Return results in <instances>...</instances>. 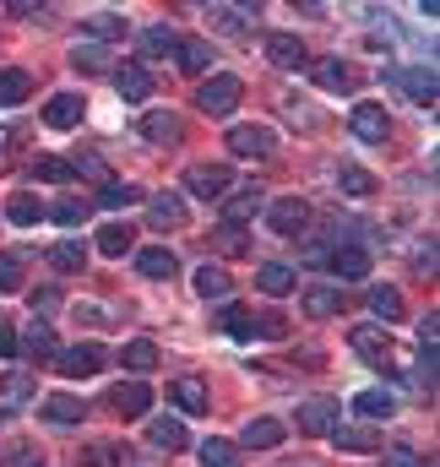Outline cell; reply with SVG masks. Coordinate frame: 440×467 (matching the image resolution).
Wrapping results in <instances>:
<instances>
[{"label": "cell", "mask_w": 440, "mask_h": 467, "mask_svg": "<svg viewBox=\"0 0 440 467\" xmlns=\"http://www.w3.org/2000/svg\"><path fill=\"white\" fill-rule=\"evenodd\" d=\"M239 99H245V82H239V77H228V71L207 77V82L196 88V109H202V115H213V119L234 115V109H239Z\"/></svg>", "instance_id": "cell-1"}, {"label": "cell", "mask_w": 440, "mask_h": 467, "mask_svg": "<svg viewBox=\"0 0 440 467\" xmlns=\"http://www.w3.org/2000/svg\"><path fill=\"white\" fill-rule=\"evenodd\" d=\"M66 380H88V375H99L104 364H110V348L104 343H71V348H60L55 358H49Z\"/></svg>", "instance_id": "cell-2"}, {"label": "cell", "mask_w": 440, "mask_h": 467, "mask_svg": "<svg viewBox=\"0 0 440 467\" xmlns=\"http://www.w3.org/2000/svg\"><path fill=\"white\" fill-rule=\"evenodd\" d=\"M223 141H228L234 158H272V152H278V130H272V125H250V119L234 125Z\"/></svg>", "instance_id": "cell-3"}, {"label": "cell", "mask_w": 440, "mask_h": 467, "mask_svg": "<svg viewBox=\"0 0 440 467\" xmlns=\"http://www.w3.org/2000/svg\"><path fill=\"white\" fill-rule=\"evenodd\" d=\"M185 191L202 196V202H223V196H234V169L228 163H196L185 174Z\"/></svg>", "instance_id": "cell-4"}, {"label": "cell", "mask_w": 440, "mask_h": 467, "mask_svg": "<svg viewBox=\"0 0 440 467\" xmlns=\"http://www.w3.org/2000/svg\"><path fill=\"white\" fill-rule=\"evenodd\" d=\"M348 348L359 353L364 364H375V369H392V364H397V348H392V337H386L381 327H353V332H348Z\"/></svg>", "instance_id": "cell-5"}, {"label": "cell", "mask_w": 440, "mask_h": 467, "mask_svg": "<svg viewBox=\"0 0 440 467\" xmlns=\"http://www.w3.org/2000/svg\"><path fill=\"white\" fill-rule=\"evenodd\" d=\"M348 136L364 141V147H381V141L392 136V119H386L381 104H353V115H348Z\"/></svg>", "instance_id": "cell-6"}, {"label": "cell", "mask_w": 440, "mask_h": 467, "mask_svg": "<svg viewBox=\"0 0 440 467\" xmlns=\"http://www.w3.org/2000/svg\"><path fill=\"white\" fill-rule=\"evenodd\" d=\"M267 229L283 234V239H299V234L310 229V207H305L299 196H283V202L267 207Z\"/></svg>", "instance_id": "cell-7"}, {"label": "cell", "mask_w": 440, "mask_h": 467, "mask_svg": "<svg viewBox=\"0 0 440 467\" xmlns=\"http://www.w3.org/2000/svg\"><path fill=\"white\" fill-rule=\"evenodd\" d=\"M342 424V402L337 397H310L305 408H299V430L305 435H321V441H331V430Z\"/></svg>", "instance_id": "cell-8"}, {"label": "cell", "mask_w": 440, "mask_h": 467, "mask_svg": "<svg viewBox=\"0 0 440 467\" xmlns=\"http://www.w3.org/2000/svg\"><path fill=\"white\" fill-rule=\"evenodd\" d=\"M321 266L337 272L342 283H364V277H370V255H364V244H353V239H348V244H331Z\"/></svg>", "instance_id": "cell-9"}, {"label": "cell", "mask_w": 440, "mask_h": 467, "mask_svg": "<svg viewBox=\"0 0 440 467\" xmlns=\"http://www.w3.org/2000/svg\"><path fill=\"white\" fill-rule=\"evenodd\" d=\"M207 22H213V33L239 38V33H250L261 22V5H250V0H239V5H207Z\"/></svg>", "instance_id": "cell-10"}, {"label": "cell", "mask_w": 440, "mask_h": 467, "mask_svg": "<svg viewBox=\"0 0 440 467\" xmlns=\"http://www.w3.org/2000/svg\"><path fill=\"white\" fill-rule=\"evenodd\" d=\"M16 348H22V358H33V364H49V358L60 353V343H55V327L33 316V321H27V332L16 337Z\"/></svg>", "instance_id": "cell-11"}, {"label": "cell", "mask_w": 440, "mask_h": 467, "mask_svg": "<svg viewBox=\"0 0 440 467\" xmlns=\"http://www.w3.org/2000/svg\"><path fill=\"white\" fill-rule=\"evenodd\" d=\"M267 60H272L278 71H305V66H310L305 44H299L294 33H267Z\"/></svg>", "instance_id": "cell-12"}, {"label": "cell", "mask_w": 440, "mask_h": 467, "mask_svg": "<svg viewBox=\"0 0 440 467\" xmlns=\"http://www.w3.org/2000/svg\"><path fill=\"white\" fill-rule=\"evenodd\" d=\"M114 93H120L125 104H147V99H152V77H147V66H141V60H125V66L114 71Z\"/></svg>", "instance_id": "cell-13"}, {"label": "cell", "mask_w": 440, "mask_h": 467, "mask_svg": "<svg viewBox=\"0 0 440 467\" xmlns=\"http://www.w3.org/2000/svg\"><path fill=\"white\" fill-rule=\"evenodd\" d=\"M82 115H88V99L82 93H55L44 104V125L49 130H71V125H82Z\"/></svg>", "instance_id": "cell-14"}, {"label": "cell", "mask_w": 440, "mask_h": 467, "mask_svg": "<svg viewBox=\"0 0 440 467\" xmlns=\"http://www.w3.org/2000/svg\"><path fill=\"white\" fill-rule=\"evenodd\" d=\"M136 55H141V60H169V55H180V33L163 27V22H152V27H141Z\"/></svg>", "instance_id": "cell-15"}, {"label": "cell", "mask_w": 440, "mask_h": 467, "mask_svg": "<svg viewBox=\"0 0 440 467\" xmlns=\"http://www.w3.org/2000/svg\"><path fill=\"white\" fill-rule=\"evenodd\" d=\"M169 402H174L180 413H191V419L213 408V397H207V386H202L196 375H180V380H169Z\"/></svg>", "instance_id": "cell-16"}, {"label": "cell", "mask_w": 440, "mask_h": 467, "mask_svg": "<svg viewBox=\"0 0 440 467\" xmlns=\"http://www.w3.org/2000/svg\"><path fill=\"white\" fill-rule=\"evenodd\" d=\"M147 229H158V234H169V229H185V196H152L147 202Z\"/></svg>", "instance_id": "cell-17"}, {"label": "cell", "mask_w": 440, "mask_h": 467, "mask_svg": "<svg viewBox=\"0 0 440 467\" xmlns=\"http://www.w3.org/2000/svg\"><path fill=\"white\" fill-rule=\"evenodd\" d=\"M110 408L120 413V419H141L147 408H152V391L141 386V380H120L110 391Z\"/></svg>", "instance_id": "cell-18"}, {"label": "cell", "mask_w": 440, "mask_h": 467, "mask_svg": "<svg viewBox=\"0 0 440 467\" xmlns=\"http://www.w3.org/2000/svg\"><path fill=\"white\" fill-rule=\"evenodd\" d=\"M386 82L403 88L414 104H435V71L430 66H419V71H386Z\"/></svg>", "instance_id": "cell-19"}, {"label": "cell", "mask_w": 440, "mask_h": 467, "mask_svg": "<svg viewBox=\"0 0 440 467\" xmlns=\"http://www.w3.org/2000/svg\"><path fill=\"white\" fill-rule=\"evenodd\" d=\"M364 310L381 321V327H392V321H403V288H392V283H375L370 294H364Z\"/></svg>", "instance_id": "cell-20"}, {"label": "cell", "mask_w": 440, "mask_h": 467, "mask_svg": "<svg viewBox=\"0 0 440 467\" xmlns=\"http://www.w3.org/2000/svg\"><path fill=\"white\" fill-rule=\"evenodd\" d=\"M147 446L174 457V451H185V446H191V435H185V424H180V419H169V413H163V419H152V424H147Z\"/></svg>", "instance_id": "cell-21"}, {"label": "cell", "mask_w": 440, "mask_h": 467, "mask_svg": "<svg viewBox=\"0 0 440 467\" xmlns=\"http://www.w3.org/2000/svg\"><path fill=\"white\" fill-rule=\"evenodd\" d=\"M294 283H299V277H294V266H288V261H261V266H256V288H261V294H272V299H283Z\"/></svg>", "instance_id": "cell-22"}, {"label": "cell", "mask_w": 440, "mask_h": 467, "mask_svg": "<svg viewBox=\"0 0 440 467\" xmlns=\"http://www.w3.org/2000/svg\"><path fill=\"white\" fill-rule=\"evenodd\" d=\"M114 358H120L131 375H147V369H158V358H163V353H158V343H152V337H131L125 348L114 353Z\"/></svg>", "instance_id": "cell-23"}, {"label": "cell", "mask_w": 440, "mask_h": 467, "mask_svg": "<svg viewBox=\"0 0 440 467\" xmlns=\"http://www.w3.org/2000/svg\"><path fill=\"white\" fill-rule=\"evenodd\" d=\"M310 71H316V82H321L327 93H348V88H359V71H353L348 60H316Z\"/></svg>", "instance_id": "cell-24"}, {"label": "cell", "mask_w": 440, "mask_h": 467, "mask_svg": "<svg viewBox=\"0 0 440 467\" xmlns=\"http://www.w3.org/2000/svg\"><path fill=\"white\" fill-rule=\"evenodd\" d=\"M136 272H141V277H174V272H180V261H174V250L147 244V250H136Z\"/></svg>", "instance_id": "cell-25"}, {"label": "cell", "mask_w": 440, "mask_h": 467, "mask_svg": "<svg viewBox=\"0 0 440 467\" xmlns=\"http://www.w3.org/2000/svg\"><path fill=\"white\" fill-rule=\"evenodd\" d=\"M239 441H245L250 451H278V446H283V424H278V419H250Z\"/></svg>", "instance_id": "cell-26"}, {"label": "cell", "mask_w": 440, "mask_h": 467, "mask_svg": "<svg viewBox=\"0 0 440 467\" xmlns=\"http://www.w3.org/2000/svg\"><path fill=\"white\" fill-rule=\"evenodd\" d=\"M141 136H147V141H158V147H174V141H180V115L152 109V115L141 119Z\"/></svg>", "instance_id": "cell-27"}, {"label": "cell", "mask_w": 440, "mask_h": 467, "mask_svg": "<svg viewBox=\"0 0 440 467\" xmlns=\"http://www.w3.org/2000/svg\"><path fill=\"white\" fill-rule=\"evenodd\" d=\"M49 266H55V272H66V277H71V272H82V266H88V244H77V239L49 244Z\"/></svg>", "instance_id": "cell-28"}, {"label": "cell", "mask_w": 440, "mask_h": 467, "mask_svg": "<svg viewBox=\"0 0 440 467\" xmlns=\"http://www.w3.org/2000/svg\"><path fill=\"white\" fill-rule=\"evenodd\" d=\"M353 408H359L364 419H392V413H397V397H392L386 386H370V391L353 397Z\"/></svg>", "instance_id": "cell-29"}, {"label": "cell", "mask_w": 440, "mask_h": 467, "mask_svg": "<svg viewBox=\"0 0 440 467\" xmlns=\"http://www.w3.org/2000/svg\"><path fill=\"white\" fill-rule=\"evenodd\" d=\"M331 446H342V451H375L381 441H375L370 424H337V430H331Z\"/></svg>", "instance_id": "cell-30"}, {"label": "cell", "mask_w": 440, "mask_h": 467, "mask_svg": "<svg viewBox=\"0 0 440 467\" xmlns=\"http://www.w3.org/2000/svg\"><path fill=\"white\" fill-rule=\"evenodd\" d=\"M342 310V288H305V316H316V321H331Z\"/></svg>", "instance_id": "cell-31"}, {"label": "cell", "mask_w": 440, "mask_h": 467, "mask_svg": "<svg viewBox=\"0 0 440 467\" xmlns=\"http://www.w3.org/2000/svg\"><path fill=\"white\" fill-rule=\"evenodd\" d=\"M213 55H218V49H213L207 38H180V66H185V71H196V77L213 71Z\"/></svg>", "instance_id": "cell-32"}, {"label": "cell", "mask_w": 440, "mask_h": 467, "mask_svg": "<svg viewBox=\"0 0 440 467\" xmlns=\"http://www.w3.org/2000/svg\"><path fill=\"white\" fill-rule=\"evenodd\" d=\"M44 419H49V424H82V419H88V402H82V397H49V402H44Z\"/></svg>", "instance_id": "cell-33"}, {"label": "cell", "mask_w": 440, "mask_h": 467, "mask_svg": "<svg viewBox=\"0 0 440 467\" xmlns=\"http://www.w3.org/2000/svg\"><path fill=\"white\" fill-rule=\"evenodd\" d=\"M27 93H33V77H27L22 66H11V71H0V104H5V109H16V104H22Z\"/></svg>", "instance_id": "cell-34"}, {"label": "cell", "mask_w": 440, "mask_h": 467, "mask_svg": "<svg viewBox=\"0 0 440 467\" xmlns=\"http://www.w3.org/2000/svg\"><path fill=\"white\" fill-rule=\"evenodd\" d=\"M283 119L299 125V130H321V125H327V115H321L310 99H283Z\"/></svg>", "instance_id": "cell-35"}, {"label": "cell", "mask_w": 440, "mask_h": 467, "mask_svg": "<svg viewBox=\"0 0 440 467\" xmlns=\"http://www.w3.org/2000/svg\"><path fill=\"white\" fill-rule=\"evenodd\" d=\"M5 218H11V223H22V229H33V223L44 218V202H38V196H27V191H16V196L5 202Z\"/></svg>", "instance_id": "cell-36"}, {"label": "cell", "mask_w": 440, "mask_h": 467, "mask_svg": "<svg viewBox=\"0 0 440 467\" xmlns=\"http://www.w3.org/2000/svg\"><path fill=\"white\" fill-rule=\"evenodd\" d=\"M196 294H202V299H228V294H234V277H228L223 266H202V272H196Z\"/></svg>", "instance_id": "cell-37"}, {"label": "cell", "mask_w": 440, "mask_h": 467, "mask_svg": "<svg viewBox=\"0 0 440 467\" xmlns=\"http://www.w3.org/2000/svg\"><path fill=\"white\" fill-rule=\"evenodd\" d=\"M71 66H77V71H110V49L93 44V38H82V44L71 49Z\"/></svg>", "instance_id": "cell-38"}, {"label": "cell", "mask_w": 440, "mask_h": 467, "mask_svg": "<svg viewBox=\"0 0 440 467\" xmlns=\"http://www.w3.org/2000/svg\"><path fill=\"white\" fill-rule=\"evenodd\" d=\"M88 213H93V207H88L82 196H60V202L49 207V218H55L60 229H77V223H88Z\"/></svg>", "instance_id": "cell-39"}, {"label": "cell", "mask_w": 440, "mask_h": 467, "mask_svg": "<svg viewBox=\"0 0 440 467\" xmlns=\"http://www.w3.org/2000/svg\"><path fill=\"white\" fill-rule=\"evenodd\" d=\"M250 250V239H245V223H223L213 234V255H245Z\"/></svg>", "instance_id": "cell-40"}, {"label": "cell", "mask_w": 440, "mask_h": 467, "mask_svg": "<svg viewBox=\"0 0 440 467\" xmlns=\"http://www.w3.org/2000/svg\"><path fill=\"white\" fill-rule=\"evenodd\" d=\"M82 33L99 44V38H125V16H114V11H99V16H88L82 22Z\"/></svg>", "instance_id": "cell-41"}, {"label": "cell", "mask_w": 440, "mask_h": 467, "mask_svg": "<svg viewBox=\"0 0 440 467\" xmlns=\"http://www.w3.org/2000/svg\"><path fill=\"white\" fill-rule=\"evenodd\" d=\"M131 244H136L131 223H104V229H99V250H104V255H125Z\"/></svg>", "instance_id": "cell-42"}, {"label": "cell", "mask_w": 440, "mask_h": 467, "mask_svg": "<svg viewBox=\"0 0 440 467\" xmlns=\"http://www.w3.org/2000/svg\"><path fill=\"white\" fill-rule=\"evenodd\" d=\"M337 185H342L348 196H370V191H375V174L359 169V163H342V169H337Z\"/></svg>", "instance_id": "cell-43"}, {"label": "cell", "mask_w": 440, "mask_h": 467, "mask_svg": "<svg viewBox=\"0 0 440 467\" xmlns=\"http://www.w3.org/2000/svg\"><path fill=\"white\" fill-rule=\"evenodd\" d=\"M223 223H239V218H256L261 213V191H239V196H223Z\"/></svg>", "instance_id": "cell-44"}, {"label": "cell", "mask_w": 440, "mask_h": 467, "mask_svg": "<svg viewBox=\"0 0 440 467\" xmlns=\"http://www.w3.org/2000/svg\"><path fill=\"white\" fill-rule=\"evenodd\" d=\"M131 202H141V191H136L131 180H125V185H120V180H104V191H99V207H114V213H120V207H131Z\"/></svg>", "instance_id": "cell-45"}, {"label": "cell", "mask_w": 440, "mask_h": 467, "mask_svg": "<svg viewBox=\"0 0 440 467\" xmlns=\"http://www.w3.org/2000/svg\"><path fill=\"white\" fill-rule=\"evenodd\" d=\"M202 467H239V446H228V441H202Z\"/></svg>", "instance_id": "cell-46"}, {"label": "cell", "mask_w": 440, "mask_h": 467, "mask_svg": "<svg viewBox=\"0 0 440 467\" xmlns=\"http://www.w3.org/2000/svg\"><path fill=\"white\" fill-rule=\"evenodd\" d=\"M125 457H120V446L114 441H93L88 451H82V467H120Z\"/></svg>", "instance_id": "cell-47"}, {"label": "cell", "mask_w": 440, "mask_h": 467, "mask_svg": "<svg viewBox=\"0 0 440 467\" xmlns=\"http://www.w3.org/2000/svg\"><path fill=\"white\" fill-rule=\"evenodd\" d=\"M27 174H33V180H77V169H71L66 158H33Z\"/></svg>", "instance_id": "cell-48"}, {"label": "cell", "mask_w": 440, "mask_h": 467, "mask_svg": "<svg viewBox=\"0 0 440 467\" xmlns=\"http://www.w3.org/2000/svg\"><path fill=\"white\" fill-rule=\"evenodd\" d=\"M250 337H272L278 343V337H288V321L283 316H261V321H250Z\"/></svg>", "instance_id": "cell-49"}, {"label": "cell", "mask_w": 440, "mask_h": 467, "mask_svg": "<svg viewBox=\"0 0 440 467\" xmlns=\"http://www.w3.org/2000/svg\"><path fill=\"white\" fill-rule=\"evenodd\" d=\"M22 288V255H0V294Z\"/></svg>", "instance_id": "cell-50"}, {"label": "cell", "mask_w": 440, "mask_h": 467, "mask_svg": "<svg viewBox=\"0 0 440 467\" xmlns=\"http://www.w3.org/2000/svg\"><path fill=\"white\" fill-rule=\"evenodd\" d=\"M0 391H5L11 402H27V397H33V375H5V386H0Z\"/></svg>", "instance_id": "cell-51"}, {"label": "cell", "mask_w": 440, "mask_h": 467, "mask_svg": "<svg viewBox=\"0 0 440 467\" xmlns=\"http://www.w3.org/2000/svg\"><path fill=\"white\" fill-rule=\"evenodd\" d=\"M440 343V316L430 310V316H419V348H435Z\"/></svg>", "instance_id": "cell-52"}, {"label": "cell", "mask_w": 440, "mask_h": 467, "mask_svg": "<svg viewBox=\"0 0 440 467\" xmlns=\"http://www.w3.org/2000/svg\"><path fill=\"white\" fill-rule=\"evenodd\" d=\"M386 467H424V457H419L414 446H392V451H386Z\"/></svg>", "instance_id": "cell-53"}, {"label": "cell", "mask_w": 440, "mask_h": 467, "mask_svg": "<svg viewBox=\"0 0 440 467\" xmlns=\"http://www.w3.org/2000/svg\"><path fill=\"white\" fill-rule=\"evenodd\" d=\"M71 169H77V174H99V180H110V169H104V158H99V152H82Z\"/></svg>", "instance_id": "cell-54"}, {"label": "cell", "mask_w": 440, "mask_h": 467, "mask_svg": "<svg viewBox=\"0 0 440 467\" xmlns=\"http://www.w3.org/2000/svg\"><path fill=\"white\" fill-rule=\"evenodd\" d=\"M60 305V288H38L33 294V310H38V321H49V310Z\"/></svg>", "instance_id": "cell-55"}, {"label": "cell", "mask_w": 440, "mask_h": 467, "mask_svg": "<svg viewBox=\"0 0 440 467\" xmlns=\"http://www.w3.org/2000/svg\"><path fill=\"white\" fill-rule=\"evenodd\" d=\"M223 327H228L234 337H250V316H239V305H228V310H223Z\"/></svg>", "instance_id": "cell-56"}, {"label": "cell", "mask_w": 440, "mask_h": 467, "mask_svg": "<svg viewBox=\"0 0 440 467\" xmlns=\"http://www.w3.org/2000/svg\"><path fill=\"white\" fill-rule=\"evenodd\" d=\"M71 316H77V321H88V327H104V321H110V310H104V305H77Z\"/></svg>", "instance_id": "cell-57"}, {"label": "cell", "mask_w": 440, "mask_h": 467, "mask_svg": "<svg viewBox=\"0 0 440 467\" xmlns=\"http://www.w3.org/2000/svg\"><path fill=\"white\" fill-rule=\"evenodd\" d=\"M0 358H16V332L11 327H0Z\"/></svg>", "instance_id": "cell-58"}, {"label": "cell", "mask_w": 440, "mask_h": 467, "mask_svg": "<svg viewBox=\"0 0 440 467\" xmlns=\"http://www.w3.org/2000/svg\"><path fill=\"white\" fill-rule=\"evenodd\" d=\"M5 158H11V130H0V169H5Z\"/></svg>", "instance_id": "cell-59"}, {"label": "cell", "mask_w": 440, "mask_h": 467, "mask_svg": "<svg viewBox=\"0 0 440 467\" xmlns=\"http://www.w3.org/2000/svg\"><path fill=\"white\" fill-rule=\"evenodd\" d=\"M16 467H44V462H33V457H22V462H16Z\"/></svg>", "instance_id": "cell-60"}, {"label": "cell", "mask_w": 440, "mask_h": 467, "mask_svg": "<svg viewBox=\"0 0 440 467\" xmlns=\"http://www.w3.org/2000/svg\"><path fill=\"white\" fill-rule=\"evenodd\" d=\"M288 467H321V462H288Z\"/></svg>", "instance_id": "cell-61"}]
</instances>
